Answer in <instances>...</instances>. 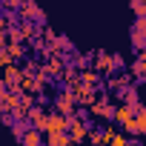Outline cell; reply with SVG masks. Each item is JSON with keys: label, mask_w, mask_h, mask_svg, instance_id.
Here are the masks:
<instances>
[{"label": "cell", "mask_w": 146, "mask_h": 146, "mask_svg": "<svg viewBox=\"0 0 146 146\" xmlns=\"http://www.w3.org/2000/svg\"><path fill=\"white\" fill-rule=\"evenodd\" d=\"M26 129H29V126H26V123H12V135H15V137H17V140H20V137H23V135H26Z\"/></svg>", "instance_id": "9a60e30c"}, {"label": "cell", "mask_w": 146, "mask_h": 146, "mask_svg": "<svg viewBox=\"0 0 146 146\" xmlns=\"http://www.w3.org/2000/svg\"><path fill=\"white\" fill-rule=\"evenodd\" d=\"M20 143H23V146H43V140H40V132H37V129H32V126L26 129V135L20 137Z\"/></svg>", "instance_id": "ba28073f"}, {"label": "cell", "mask_w": 146, "mask_h": 146, "mask_svg": "<svg viewBox=\"0 0 146 146\" xmlns=\"http://www.w3.org/2000/svg\"><path fill=\"white\" fill-rule=\"evenodd\" d=\"M115 120H117L120 126H126V123L135 120V112H132L129 106H117V109H115Z\"/></svg>", "instance_id": "52a82bcc"}, {"label": "cell", "mask_w": 146, "mask_h": 146, "mask_svg": "<svg viewBox=\"0 0 146 146\" xmlns=\"http://www.w3.org/2000/svg\"><path fill=\"white\" fill-rule=\"evenodd\" d=\"M129 140L123 137V135H112V140H109V146H126Z\"/></svg>", "instance_id": "2e32d148"}, {"label": "cell", "mask_w": 146, "mask_h": 146, "mask_svg": "<svg viewBox=\"0 0 146 146\" xmlns=\"http://www.w3.org/2000/svg\"><path fill=\"white\" fill-rule=\"evenodd\" d=\"M89 140H92L95 146H100V135H98V132H92V135H89Z\"/></svg>", "instance_id": "ffe728a7"}, {"label": "cell", "mask_w": 146, "mask_h": 146, "mask_svg": "<svg viewBox=\"0 0 146 146\" xmlns=\"http://www.w3.org/2000/svg\"><path fill=\"white\" fill-rule=\"evenodd\" d=\"M6 54H9V60H15V57H20V54H23V49H20V43H12V46L6 49Z\"/></svg>", "instance_id": "5bb4252c"}, {"label": "cell", "mask_w": 146, "mask_h": 146, "mask_svg": "<svg viewBox=\"0 0 146 146\" xmlns=\"http://www.w3.org/2000/svg\"><path fill=\"white\" fill-rule=\"evenodd\" d=\"M54 106H57V115H63V117H72V115H75V98H72V92H63V95H57Z\"/></svg>", "instance_id": "7a4b0ae2"}, {"label": "cell", "mask_w": 146, "mask_h": 146, "mask_svg": "<svg viewBox=\"0 0 146 146\" xmlns=\"http://www.w3.org/2000/svg\"><path fill=\"white\" fill-rule=\"evenodd\" d=\"M29 120H32V129L46 132V120H49V115H46V112H40V109H32V112H29Z\"/></svg>", "instance_id": "277c9868"}, {"label": "cell", "mask_w": 146, "mask_h": 146, "mask_svg": "<svg viewBox=\"0 0 146 146\" xmlns=\"http://www.w3.org/2000/svg\"><path fill=\"white\" fill-rule=\"evenodd\" d=\"M20 15H23L26 20H43V12L32 3V0H23V3H20Z\"/></svg>", "instance_id": "3957f363"}, {"label": "cell", "mask_w": 146, "mask_h": 146, "mask_svg": "<svg viewBox=\"0 0 146 146\" xmlns=\"http://www.w3.org/2000/svg\"><path fill=\"white\" fill-rule=\"evenodd\" d=\"M98 69H100V72H106V69L112 72V69H115V54H106V52H98Z\"/></svg>", "instance_id": "8fae6325"}, {"label": "cell", "mask_w": 146, "mask_h": 146, "mask_svg": "<svg viewBox=\"0 0 146 146\" xmlns=\"http://www.w3.org/2000/svg\"><path fill=\"white\" fill-rule=\"evenodd\" d=\"M49 132H66V117L63 115H49L46 120V135Z\"/></svg>", "instance_id": "5b68a950"}, {"label": "cell", "mask_w": 146, "mask_h": 146, "mask_svg": "<svg viewBox=\"0 0 146 146\" xmlns=\"http://www.w3.org/2000/svg\"><path fill=\"white\" fill-rule=\"evenodd\" d=\"M9 63H12V60H9V54H6V52H0V69H6Z\"/></svg>", "instance_id": "ac0fdd59"}, {"label": "cell", "mask_w": 146, "mask_h": 146, "mask_svg": "<svg viewBox=\"0 0 146 146\" xmlns=\"http://www.w3.org/2000/svg\"><path fill=\"white\" fill-rule=\"evenodd\" d=\"M92 115H98V117H115V109L106 100H95L92 103Z\"/></svg>", "instance_id": "8992f818"}, {"label": "cell", "mask_w": 146, "mask_h": 146, "mask_svg": "<svg viewBox=\"0 0 146 146\" xmlns=\"http://www.w3.org/2000/svg\"><path fill=\"white\" fill-rule=\"evenodd\" d=\"M6 95H9V89H6V83H0V103L6 100Z\"/></svg>", "instance_id": "d6986e66"}, {"label": "cell", "mask_w": 146, "mask_h": 146, "mask_svg": "<svg viewBox=\"0 0 146 146\" xmlns=\"http://www.w3.org/2000/svg\"><path fill=\"white\" fill-rule=\"evenodd\" d=\"M132 72L137 78H146V49H140V54H137V60L132 63Z\"/></svg>", "instance_id": "30bf717a"}, {"label": "cell", "mask_w": 146, "mask_h": 146, "mask_svg": "<svg viewBox=\"0 0 146 146\" xmlns=\"http://www.w3.org/2000/svg\"><path fill=\"white\" fill-rule=\"evenodd\" d=\"M80 83H83L86 89H95V86H98V72H83V75H80Z\"/></svg>", "instance_id": "4fadbf2b"}, {"label": "cell", "mask_w": 146, "mask_h": 146, "mask_svg": "<svg viewBox=\"0 0 146 146\" xmlns=\"http://www.w3.org/2000/svg\"><path fill=\"white\" fill-rule=\"evenodd\" d=\"M20 3H23V0H6V6H9V9H15V6H20Z\"/></svg>", "instance_id": "44dd1931"}, {"label": "cell", "mask_w": 146, "mask_h": 146, "mask_svg": "<svg viewBox=\"0 0 146 146\" xmlns=\"http://www.w3.org/2000/svg\"><path fill=\"white\" fill-rule=\"evenodd\" d=\"M49 146H69L72 143V137L66 135V132H49V140H46Z\"/></svg>", "instance_id": "9c48e42d"}, {"label": "cell", "mask_w": 146, "mask_h": 146, "mask_svg": "<svg viewBox=\"0 0 146 146\" xmlns=\"http://www.w3.org/2000/svg\"><path fill=\"white\" fill-rule=\"evenodd\" d=\"M6 29H9V17L0 15V35H6Z\"/></svg>", "instance_id": "e0dca14e"}, {"label": "cell", "mask_w": 146, "mask_h": 146, "mask_svg": "<svg viewBox=\"0 0 146 146\" xmlns=\"http://www.w3.org/2000/svg\"><path fill=\"white\" fill-rule=\"evenodd\" d=\"M66 129H69V137H72V143H78V140H83V137L89 135V129H86V123H83V117H80V115H72V117H66Z\"/></svg>", "instance_id": "6da1fadb"}, {"label": "cell", "mask_w": 146, "mask_h": 146, "mask_svg": "<svg viewBox=\"0 0 146 146\" xmlns=\"http://www.w3.org/2000/svg\"><path fill=\"white\" fill-rule=\"evenodd\" d=\"M135 129H137V135H146V109L135 112Z\"/></svg>", "instance_id": "7c38bea8"}]
</instances>
